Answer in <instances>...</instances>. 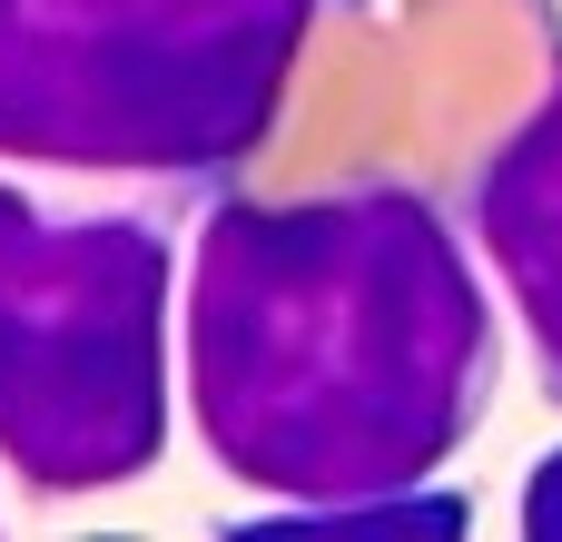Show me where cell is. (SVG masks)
Instances as JSON below:
<instances>
[{
    "instance_id": "6da1fadb",
    "label": "cell",
    "mask_w": 562,
    "mask_h": 542,
    "mask_svg": "<svg viewBox=\"0 0 562 542\" xmlns=\"http://www.w3.org/2000/svg\"><path fill=\"white\" fill-rule=\"evenodd\" d=\"M188 425L217 474L296 513L415 494L494 415L504 336L474 237L415 178L306 197L217 188L178 306Z\"/></svg>"
},
{
    "instance_id": "7a4b0ae2",
    "label": "cell",
    "mask_w": 562,
    "mask_h": 542,
    "mask_svg": "<svg viewBox=\"0 0 562 542\" xmlns=\"http://www.w3.org/2000/svg\"><path fill=\"white\" fill-rule=\"evenodd\" d=\"M356 0H0V168L207 207Z\"/></svg>"
},
{
    "instance_id": "3957f363",
    "label": "cell",
    "mask_w": 562,
    "mask_h": 542,
    "mask_svg": "<svg viewBox=\"0 0 562 542\" xmlns=\"http://www.w3.org/2000/svg\"><path fill=\"white\" fill-rule=\"evenodd\" d=\"M168 197H79L0 168V464L30 494H109L168 454Z\"/></svg>"
},
{
    "instance_id": "277c9868",
    "label": "cell",
    "mask_w": 562,
    "mask_h": 542,
    "mask_svg": "<svg viewBox=\"0 0 562 542\" xmlns=\"http://www.w3.org/2000/svg\"><path fill=\"white\" fill-rule=\"evenodd\" d=\"M464 237L494 257L524 336H533V365L562 395V59L543 79V99L494 138V158H474L464 178Z\"/></svg>"
},
{
    "instance_id": "5b68a950",
    "label": "cell",
    "mask_w": 562,
    "mask_h": 542,
    "mask_svg": "<svg viewBox=\"0 0 562 542\" xmlns=\"http://www.w3.org/2000/svg\"><path fill=\"white\" fill-rule=\"evenodd\" d=\"M514 523H524L533 542H562V444L524 474V513H514Z\"/></svg>"
}]
</instances>
